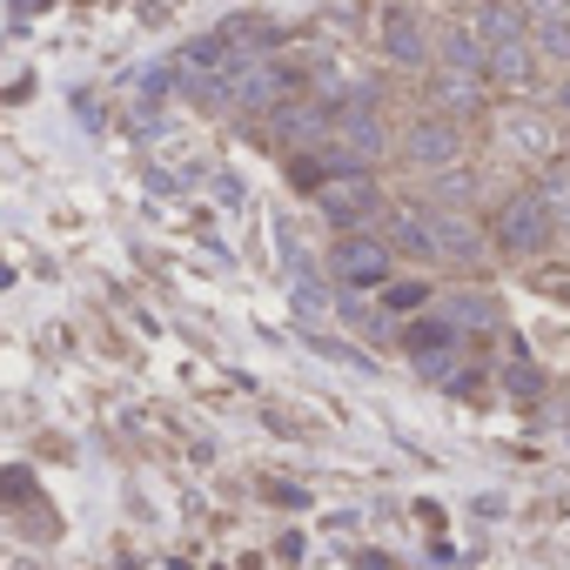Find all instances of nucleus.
I'll list each match as a JSON object with an SVG mask.
<instances>
[{
  "instance_id": "obj_18",
  "label": "nucleus",
  "mask_w": 570,
  "mask_h": 570,
  "mask_svg": "<svg viewBox=\"0 0 570 570\" xmlns=\"http://www.w3.org/2000/svg\"><path fill=\"white\" fill-rule=\"evenodd\" d=\"M510 141H517L523 155H543V148H550V128H537V121H510Z\"/></svg>"
},
{
  "instance_id": "obj_8",
  "label": "nucleus",
  "mask_w": 570,
  "mask_h": 570,
  "mask_svg": "<svg viewBox=\"0 0 570 570\" xmlns=\"http://www.w3.org/2000/svg\"><path fill=\"white\" fill-rule=\"evenodd\" d=\"M330 108H316V101H275V135L289 141V148H316L323 135H330Z\"/></svg>"
},
{
  "instance_id": "obj_3",
  "label": "nucleus",
  "mask_w": 570,
  "mask_h": 570,
  "mask_svg": "<svg viewBox=\"0 0 570 570\" xmlns=\"http://www.w3.org/2000/svg\"><path fill=\"white\" fill-rule=\"evenodd\" d=\"M403 155H410L416 168L443 175V168H456V161H463V135H456V121H443V115H423V121H410V135H403Z\"/></svg>"
},
{
  "instance_id": "obj_10",
  "label": "nucleus",
  "mask_w": 570,
  "mask_h": 570,
  "mask_svg": "<svg viewBox=\"0 0 570 570\" xmlns=\"http://www.w3.org/2000/svg\"><path fill=\"white\" fill-rule=\"evenodd\" d=\"M510 41H523V14L503 8V0H483L476 8V48H510Z\"/></svg>"
},
{
  "instance_id": "obj_12",
  "label": "nucleus",
  "mask_w": 570,
  "mask_h": 570,
  "mask_svg": "<svg viewBox=\"0 0 570 570\" xmlns=\"http://www.w3.org/2000/svg\"><path fill=\"white\" fill-rule=\"evenodd\" d=\"M483 95V75L476 68H436V101L443 108H470Z\"/></svg>"
},
{
  "instance_id": "obj_15",
  "label": "nucleus",
  "mask_w": 570,
  "mask_h": 570,
  "mask_svg": "<svg viewBox=\"0 0 570 570\" xmlns=\"http://www.w3.org/2000/svg\"><path fill=\"white\" fill-rule=\"evenodd\" d=\"M450 343H456V330H450L443 316H423V323L410 330V350H416V356H430V350H450Z\"/></svg>"
},
{
  "instance_id": "obj_13",
  "label": "nucleus",
  "mask_w": 570,
  "mask_h": 570,
  "mask_svg": "<svg viewBox=\"0 0 570 570\" xmlns=\"http://www.w3.org/2000/svg\"><path fill=\"white\" fill-rule=\"evenodd\" d=\"M450 330H476V323H490V296H476V289H456V296H443V309H436Z\"/></svg>"
},
{
  "instance_id": "obj_5",
  "label": "nucleus",
  "mask_w": 570,
  "mask_h": 570,
  "mask_svg": "<svg viewBox=\"0 0 570 570\" xmlns=\"http://www.w3.org/2000/svg\"><path fill=\"white\" fill-rule=\"evenodd\" d=\"M316 202L330 222H363L376 208V181L370 175H330V181H316Z\"/></svg>"
},
{
  "instance_id": "obj_11",
  "label": "nucleus",
  "mask_w": 570,
  "mask_h": 570,
  "mask_svg": "<svg viewBox=\"0 0 570 570\" xmlns=\"http://www.w3.org/2000/svg\"><path fill=\"white\" fill-rule=\"evenodd\" d=\"M483 75H497V81L523 88V81H530V41H510V48H483Z\"/></svg>"
},
{
  "instance_id": "obj_6",
  "label": "nucleus",
  "mask_w": 570,
  "mask_h": 570,
  "mask_svg": "<svg viewBox=\"0 0 570 570\" xmlns=\"http://www.w3.org/2000/svg\"><path fill=\"white\" fill-rule=\"evenodd\" d=\"M383 55H390L396 68H423V61H430V28H423L410 8H390V14H383Z\"/></svg>"
},
{
  "instance_id": "obj_14",
  "label": "nucleus",
  "mask_w": 570,
  "mask_h": 570,
  "mask_svg": "<svg viewBox=\"0 0 570 570\" xmlns=\"http://www.w3.org/2000/svg\"><path fill=\"white\" fill-rule=\"evenodd\" d=\"M222 41L242 55V41L248 48H275V21H255V14H235V21H222Z\"/></svg>"
},
{
  "instance_id": "obj_1",
  "label": "nucleus",
  "mask_w": 570,
  "mask_h": 570,
  "mask_svg": "<svg viewBox=\"0 0 570 570\" xmlns=\"http://www.w3.org/2000/svg\"><path fill=\"white\" fill-rule=\"evenodd\" d=\"M497 235H503V248H517V255H537V248H550L557 222H550V202H543V188H530V195H510V202H503V215H497Z\"/></svg>"
},
{
  "instance_id": "obj_7",
  "label": "nucleus",
  "mask_w": 570,
  "mask_h": 570,
  "mask_svg": "<svg viewBox=\"0 0 570 570\" xmlns=\"http://www.w3.org/2000/svg\"><path fill=\"white\" fill-rule=\"evenodd\" d=\"M423 242H430V255H450V262H476L483 255V235L463 215H443V208L436 215L423 208Z\"/></svg>"
},
{
  "instance_id": "obj_17",
  "label": "nucleus",
  "mask_w": 570,
  "mask_h": 570,
  "mask_svg": "<svg viewBox=\"0 0 570 570\" xmlns=\"http://www.w3.org/2000/svg\"><path fill=\"white\" fill-rule=\"evenodd\" d=\"M396 248H410V255H423V262H430V242H423V208L396 215Z\"/></svg>"
},
{
  "instance_id": "obj_4",
  "label": "nucleus",
  "mask_w": 570,
  "mask_h": 570,
  "mask_svg": "<svg viewBox=\"0 0 570 570\" xmlns=\"http://www.w3.org/2000/svg\"><path fill=\"white\" fill-rule=\"evenodd\" d=\"M330 268H336L343 282H356V289H363V282H383V275H390V242H383V235H343V242L330 248Z\"/></svg>"
},
{
  "instance_id": "obj_20",
  "label": "nucleus",
  "mask_w": 570,
  "mask_h": 570,
  "mask_svg": "<svg viewBox=\"0 0 570 570\" xmlns=\"http://www.w3.org/2000/svg\"><path fill=\"white\" fill-rule=\"evenodd\" d=\"M423 303V289H416V282H396V289L383 296V309H416Z\"/></svg>"
},
{
  "instance_id": "obj_16",
  "label": "nucleus",
  "mask_w": 570,
  "mask_h": 570,
  "mask_svg": "<svg viewBox=\"0 0 570 570\" xmlns=\"http://www.w3.org/2000/svg\"><path fill=\"white\" fill-rule=\"evenodd\" d=\"M537 28V48L550 55V61H570V21L557 14V21H530Z\"/></svg>"
},
{
  "instance_id": "obj_9",
  "label": "nucleus",
  "mask_w": 570,
  "mask_h": 570,
  "mask_svg": "<svg viewBox=\"0 0 570 570\" xmlns=\"http://www.w3.org/2000/svg\"><path fill=\"white\" fill-rule=\"evenodd\" d=\"M222 101H228V108H275V101H282V75H275L268 61H248V68L228 81Z\"/></svg>"
},
{
  "instance_id": "obj_21",
  "label": "nucleus",
  "mask_w": 570,
  "mask_h": 570,
  "mask_svg": "<svg viewBox=\"0 0 570 570\" xmlns=\"http://www.w3.org/2000/svg\"><path fill=\"white\" fill-rule=\"evenodd\" d=\"M14 8H28V14H41V8H48V0H14Z\"/></svg>"
},
{
  "instance_id": "obj_19",
  "label": "nucleus",
  "mask_w": 570,
  "mask_h": 570,
  "mask_svg": "<svg viewBox=\"0 0 570 570\" xmlns=\"http://www.w3.org/2000/svg\"><path fill=\"white\" fill-rule=\"evenodd\" d=\"M436 195H443V202H470V175H463V168H443V175H436Z\"/></svg>"
},
{
  "instance_id": "obj_2",
  "label": "nucleus",
  "mask_w": 570,
  "mask_h": 570,
  "mask_svg": "<svg viewBox=\"0 0 570 570\" xmlns=\"http://www.w3.org/2000/svg\"><path fill=\"white\" fill-rule=\"evenodd\" d=\"M330 135H336V148H343V155H350L356 168L383 161V148H390V128H383V115H376L370 101H350V108H336Z\"/></svg>"
}]
</instances>
